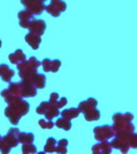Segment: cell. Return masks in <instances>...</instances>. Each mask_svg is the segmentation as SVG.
Segmentation results:
<instances>
[{
  "label": "cell",
  "instance_id": "6da1fadb",
  "mask_svg": "<svg viewBox=\"0 0 137 154\" xmlns=\"http://www.w3.org/2000/svg\"><path fill=\"white\" fill-rule=\"evenodd\" d=\"M1 95L7 101L21 97H31L36 95V88L29 82H20V84H9L7 89L2 91Z\"/></svg>",
  "mask_w": 137,
  "mask_h": 154
},
{
  "label": "cell",
  "instance_id": "7a4b0ae2",
  "mask_svg": "<svg viewBox=\"0 0 137 154\" xmlns=\"http://www.w3.org/2000/svg\"><path fill=\"white\" fill-rule=\"evenodd\" d=\"M8 107L5 110V115L7 116L11 123L16 125L19 123V119L26 115L29 110V103L22 99H13L7 101Z\"/></svg>",
  "mask_w": 137,
  "mask_h": 154
},
{
  "label": "cell",
  "instance_id": "3957f363",
  "mask_svg": "<svg viewBox=\"0 0 137 154\" xmlns=\"http://www.w3.org/2000/svg\"><path fill=\"white\" fill-rule=\"evenodd\" d=\"M97 104L98 101L95 99H88L79 104L78 109L84 114L86 121H98L100 118V111L97 109Z\"/></svg>",
  "mask_w": 137,
  "mask_h": 154
},
{
  "label": "cell",
  "instance_id": "277c9868",
  "mask_svg": "<svg viewBox=\"0 0 137 154\" xmlns=\"http://www.w3.org/2000/svg\"><path fill=\"white\" fill-rule=\"evenodd\" d=\"M20 130L19 129H11L7 136L0 139V151L2 153H8L12 147L16 146L19 144Z\"/></svg>",
  "mask_w": 137,
  "mask_h": 154
},
{
  "label": "cell",
  "instance_id": "5b68a950",
  "mask_svg": "<svg viewBox=\"0 0 137 154\" xmlns=\"http://www.w3.org/2000/svg\"><path fill=\"white\" fill-rule=\"evenodd\" d=\"M40 62H38L36 58L31 57L28 62H22L20 64H18V69H19V74L21 75V78H23L24 80H27L29 77H31L33 74L36 73V69H37Z\"/></svg>",
  "mask_w": 137,
  "mask_h": 154
},
{
  "label": "cell",
  "instance_id": "8992f818",
  "mask_svg": "<svg viewBox=\"0 0 137 154\" xmlns=\"http://www.w3.org/2000/svg\"><path fill=\"white\" fill-rule=\"evenodd\" d=\"M21 2L27 8L26 11H28L33 15H40L46 8V5L42 0H21Z\"/></svg>",
  "mask_w": 137,
  "mask_h": 154
},
{
  "label": "cell",
  "instance_id": "52a82bcc",
  "mask_svg": "<svg viewBox=\"0 0 137 154\" xmlns=\"http://www.w3.org/2000/svg\"><path fill=\"white\" fill-rule=\"evenodd\" d=\"M46 12L53 16H59L66 9V2L64 0H50V4L46 6Z\"/></svg>",
  "mask_w": 137,
  "mask_h": 154
},
{
  "label": "cell",
  "instance_id": "ba28073f",
  "mask_svg": "<svg viewBox=\"0 0 137 154\" xmlns=\"http://www.w3.org/2000/svg\"><path fill=\"white\" fill-rule=\"evenodd\" d=\"M37 114L46 115V119H51L53 117L59 115V111L56 107H53L50 102H42L37 108Z\"/></svg>",
  "mask_w": 137,
  "mask_h": 154
},
{
  "label": "cell",
  "instance_id": "9c48e42d",
  "mask_svg": "<svg viewBox=\"0 0 137 154\" xmlns=\"http://www.w3.org/2000/svg\"><path fill=\"white\" fill-rule=\"evenodd\" d=\"M94 134H95V138L99 141H104L107 139L112 138L113 136V129L108 125H102L99 128H95L94 129Z\"/></svg>",
  "mask_w": 137,
  "mask_h": 154
},
{
  "label": "cell",
  "instance_id": "30bf717a",
  "mask_svg": "<svg viewBox=\"0 0 137 154\" xmlns=\"http://www.w3.org/2000/svg\"><path fill=\"white\" fill-rule=\"evenodd\" d=\"M29 30H30V32H33V34H36V35H38V36H41L44 31H46V22L43 21V20H41V19H37V20H33L31 21V23L29 24Z\"/></svg>",
  "mask_w": 137,
  "mask_h": 154
},
{
  "label": "cell",
  "instance_id": "8fae6325",
  "mask_svg": "<svg viewBox=\"0 0 137 154\" xmlns=\"http://www.w3.org/2000/svg\"><path fill=\"white\" fill-rule=\"evenodd\" d=\"M61 60H58V59H50V58H46L42 62L44 72H57L59 69V67H61Z\"/></svg>",
  "mask_w": 137,
  "mask_h": 154
},
{
  "label": "cell",
  "instance_id": "7c38bea8",
  "mask_svg": "<svg viewBox=\"0 0 137 154\" xmlns=\"http://www.w3.org/2000/svg\"><path fill=\"white\" fill-rule=\"evenodd\" d=\"M46 75L43 74H38V73H35L33 74L31 77H29L27 80H24L26 82H29L33 86H35L36 88H44L46 87Z\"/></svg>",
  "mask_w": 137,
  "mask_h": 154
},
{
  "label": "cell",
  "instance_id": "4fadbf2b",
  "mask_svg": "<svg viewBox=\"0 0 137 154\" xmlns=\"http://www.w3.org/2000/svg\"><path fill=\"white\" fill-rule=\"evenodd\" d=\"M15 74V71L13 69H11L8 65L6 64H0V78L6 81V82H9L11 79L14 77Z\"/></svg>",
  "mask_w": 137,
  "mask_h": 154
},
{
  "label": "cell",
  "instance_id": "5bb4252c",
  "mask_svg": "<svg viewBox=\"0 0 137 154\" xmlns=\"http://www.w3.org/2000/svg\"><path fill=\"white\" fill-rule=\"evenodd\" d=\"M33 14L29 13L28 11H22L19 13V19H20V26L23 28H28L29 24L31 23V21L34 20L33 19Z\"/></svg>",
  "mask_w": 137,
  "mask_h": 154
},
{
  "label": "cell",
  "instance_id": "9a60e30c",
  "mask_svg": "<svg viewBox=\"0 0 137 154\" xmlns=\"http://www.w3.org/2000/svg\"><path fill=\"white\" fill-rule=\"evenodd\" d=\"M49 102L53 104V107L59 109L61 107H64V106L66 104L68 100H66V97H59L58 93H53L51 96H50V101H49Z\"/></svg>",
  "mask_w": 137,
  "mask_h": 154
},
{
  "label": "cell",
  "instance_id": "2e32d148",
  "mask_svg": "<svg viewBox=\"0 0 137 154\" xmlns=\"http://www.w3.org/2000/svg\"><path fill=\"white\" fill-rule=\"evenodd\" d=\"M26 41H27V43H28L34 50H36V49H38V45H40V43H41V36H38L36 34H33V32H29V34L26 36Z\"/></svg>",
  "mask_w": 137,
  "mask_h": 154
},
{
  "label": "cell",
  "instance_id": "e0dca14e",
  "mask_svg": "<svg viewBox=\"0 0 137 154\" xmlns=\"http://www.w3.org/2000/svg\"><path fill=\"white\" fill-rule=\"evenodd\" d=\"M9 60H11V63L12 64H15V65H18V64H20V63H22L26 60V56L23 54L22 50H16L14 54H9Z\"/></svg>",
  "mask_w": 137,
  "mask_h": 154
},
{
  "label": "cell",
  "instance_id": "ac0fdd59",
  "mask_svg": "<svg viewBox=\"0 0 137 154\" xmlns=\"http://www.w3.org/2000/svg\"><path fill=\"white\" fill-rule=\"evenodd\" d=\"M79 109H76V108H71V109H66V110H64V111H62V117L63 118H65V119H68V121H71L72 118H76L77 116L79 115Z\"/></svg>",
  "mask_w": 137,
  "mask_h": 154
},
{
  "label": "cell",
  "instance_id": "d6986e66",
  "mask_svg": "<svg viewBox=\"0 0 137 154\" xmlns=\"http://www.w3.org/2000/svg\"><path fill=\"white\" fill-rule=\"evenodd\" d=\"M56 126H58L59 129H64L65 131H68L71 129V122H68V119H65V118H58L57 122H56Z\"/></svg>",
  "mask_w": 137,
  "mask_h": 154
},
{
  "label": "cell",
  "instance_id": "ffe728a7",
  "mask_svg": "<svg viewBox=\"0 0 137 154\" xmlns=\"http://www.w3.org/2000/svg\"><path fill=\"white\" fill-rule=\"evenodd\" d=\"M19 140L22 141L23 144H30L31 141L34 140V134L33 133H20V137H19Z\"/></svg>",
  "mask_w": 137,
  "mask_h": 154
},
{
  "label": "cell",
  "instance_id": "44dd1931",
  "mask_svg": "<svg viewBox=\"0 0 137 154\" xmlns=\"http://www.w3.org/2000/svg\"><path fill=\"white\" fill-rule=\"evenodd\" d=\"M44 149H46V152H55L56 151V139L51 138V137L48 139Z\"/></svg>",
  "mask_w": 137,
  "mask_h": 154
},
{
  "label": "cell",
  "instance_id": "7402d4cb",
  "mask_svg": "<svg viewBox=\"0 0 137 154\" xmlns=\"http://www.w3.org/2000/svg\"><path fill=\"white\" fill-rule=\"evenodd\" d=\"M22 152L23 153H35L36 152V147L34 145H31V143L30 144H23Z\"/></svg>",
  "mask_w": 137,
  "mask_h": 154
},
{
  "label": "cell",
  "instance_id": "603a6c76",
  "mask_svg": "<svg viewBox=\"0 0 137 154\" xmlns=\"http://www.w3.org/2000/svg\"><path fill=\"white\" fill-rule=\"evenodd\" d=\"M55 124L53 122H49V119H41L40 121V126L43 129H51Z\"/></svg>",
  "mask_w": 137,
  "mask_h": 154
},
{
  "label": "cell",
  "instance_id": "cb8c5ba5",
  "mask_svg": "<svg viewBox=\"0 0 137 154\" xmlns=\"http://www.w3.org/2000/svg\"><path fill=\"white\" fill-rule=\"evenodd\" d=\"M59 147L58 148H56V149H58V151H56V152H58V153H62V147H63V152L64 153H66V146H68V140L66 139H62L61 141H59Z\"/></svg>",
  "mask_w": 137,
  "mask_h": 154
},
{
  "label": "cell",
  "instance_id": "d4e9b609",
  "mask_svg": "<svg viewBox=\"0 0 137 154\" xmlns=\"http://www.w3.org/2000/svg\"><path fill=\"white\" fill-rule=\"evenodd\" d=\"M0 48H1V39H0Z\"/></svg>",
  "mask_w": 137,
  "mask_h": 154
},
{
  "label": "cell",
  "instance_id": "484cf974",
  "mask_svg": "<svg viewBox=\"0 0 137 154\" xmlns=\"http://www.w3.org/2000/svg\"><path fill=\"white\" fill-rule=\"evenodd\" d=\"M42 1H46V0H42Z\"/></svg>",
  "mask_w": 137,
  "mask_h": 154
},
{
  "label": "cell",
  "instance_id": "4316f807",
  "mask_svg": "<svg viewBox=\"0 0 137 154\" xmlns=\"http://www.w3.org/2000/svg\"><path fill=\"white\" fill-rule=\"evenodd\" d=\"M0 139H1V137H0Z\"/></svg>",
  "mask_w": 137,
  "mask_h": 154
}]
</instances>
